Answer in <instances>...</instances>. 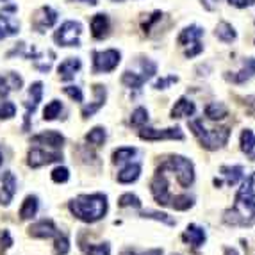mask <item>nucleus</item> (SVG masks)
Wrapping results in <instances>:
<instances>
[{"mask_svg":"<svg viewBox=\"0 0 255 255\" xmlns=\"http://www.w3.org/2000/svg\"><path fill=\"white\" fill-rule=\"evenodd\" d=\"M227 223L232 225H252L255 223V173L248 177L236 196V205L225 214Z\"/></svg>","mask_w":255,"mask_h":255,"instance_id":"f257e3e1","label":"nucleus"},{"mask_svg":"<svg viewBox=\"0 0 255 255\" xmlns=\"http://www.w3.org/2000/svg\"><path fill=\"white\" fill-rule=\"evenodd\" d=\"M70 211L75 218L86 223H95L102 220L107 213V196L102 193L95 195H81L70 202Z\"/></svg>","mask_w":255,"mask_h":255,"instance_id":"f03ea898","label":"nucleus"},{"mask_svg":"<svg viewBox=\"0 0 255 255\" xmlns=\"http://www.w3.org/2000/svg\"><path fill=\"white\" fill-rule=\"evenodd\" d=\"M152 195L153 198L157 200V204L168 205V207H173L177 211H186V209L193 207V198L187 195H171L170 193V184L166 180L164 171L157 170L155 173V179L152 180Z\"/></svg>","mask_w":255,"mask_h":255,"instance_id":"7ed1b4c3","label":"nucleus"},{"mask_svg":"<svg viewBox=\"0 0 255 255\" xmlns=\"http://www.w3.org/2000/svg\"><path fill=\"white\" fill-rule=\"evenodd\" d=\"M193 134L198 137V141L202 143V146H205L207 150H216L220 146H223L229 141L230 130L229 128H205L202 120H193L189 122Z\"/></svg>","mask_w":255,"mask_h":255,"instance_id":"20e7f679","label":"nucleus"},{"mask_svg":"<svg viewBox=\"0 0 255 255\" xmlns=\"http://www.w3.org/2000/svg\"><path fill=\"white\" fill-rule=\"evenodd\" d=\"M137 70H127V72L122 75V82H124L127 88L132 90H139L141 86L145 84L148 79H152L157 72V66L155 63L150 59H139L136 63Z\"/></svg>","mask_w":255,"mask_h":255,"instance_id":"39448f33","label":"nucleus"},{"mask_svg":"<svg viewBox=\"0 0 255 255\" xmlns=\"http://www.w3.org/2000/svg\"><path fill=\"white\" fill-rule=\"evenodd\" d=\"M161 168L175 173V177H177V180H179V184L182 187H189L195 182V168H193V162L186 157H180V155L170 157L166 162H162Z\"/></svg>","mask_w":255,"mask_h":255,"instance_id":"423d86ee","label":"nucleus"},{"mask_svg":"<svg viewBox=\"0 0 255 255\" xmlns=\"http://www.w3.org/2000/svg\"><path fill=\"white\" fill-rule=\"evenodd\" d=\"M202 36H204V29L198 25H191V27H186V29L180 32L179 36V45L180 47H186V57H195L198 55L204 47H202Z\"/></svg>","mask_w":255,"mask_h":255,"instance_id":"0eeeda50","label":"nucleus"},{"mask_svg":"<svg viewBox=\"0 0 255 255\" xmlns=\"http://www.w3.org/2000/svg\"><path fill=\"white\" fill-rule=\"evenodd\" d=\"M82 25L79 21H64L59 29L55 30L54 39L61 47H79L81 45Z\"/></svg>","mask_w":255,"mask_h":255,"instance_id":"6e6552de","label":"nucleus"},{"mask_svg":"<svg viewBox=\"0 0 255 255\" xmlns=\"http://www.w3.org/2000/svg\"><path fill=\"white\" fill-rule=\"evenodd\" d=\"M122 61V54L115 48L104 52H93V72L95 73H107L113 72Z\"/></svg>","mask_w":255,"mask_h":255,"instance_id":"1a4fd4ad","label":"nucleus"},{"mask_svg":"<svg viewBox=\"0 0 255 255\" xmlns=\"http://www.w3.org/2000/svg\"><path fill=\"white\" fill-rule=\"evenodd\" d=\"M63 159V153L57 150H45L43 146H36L29 152V166L30 168H39V166L50 164V162H59Z\"/></svg>","mask_w":255,"mask_h":255,"instance_id":"9d476101","label":"nucleus"},{"mask_svg":"<svg viewBox=\"0 0 255 255\" xmlns=\"http://www.w3.org/2000/svg\"><path fill=\"white\" fill-rule=\"evenodd\" d=\"M16 7L14 5H9L0 11V39L9 38V36H14L20 32V23L14 16H11L9 13H14Z\"/></svg>","mask_w":255,"mask_h":255,"instance_id":"9b49d317","label":"nucleus"},{"mask_svg":"<svg viewBox=\"0 0 255 255\" xmlns=\"http://www.w3.org/2000/svg\"><path fill=\"white\" fill-rule=\"evenodd\" d=\"M139 137L146 141H157V139H184V132L180 127H170V128H143L139 130Z\"/></svg>","mask_w":255,"mask_h":255,"instance_id":"f8f14e48","label":"nucleus"},{"mask_svg":"<svg viewBox=\"0 0 255 255\" xmlns=\"http://www.w3.org/2000/svg\"><path fill=\"white\" fill-rule=\"evenodd\" d=\"M55 21H57V13H55L52 7H41L38 9L34 13V18H32V27H34V30H38V32H45L47 29H50L52 25H54Z\"/></svg>","mask_w":255,"mask_h":255,"instance_id":"ddd939ff","label":"nucleus"},{"mask_svg":"<svg viewBox=\"0 0 255 255\" xmlns=\"http://www.w3.org/2000/svg\"><path fill=\"white\" fill-rule=\"evenodd\" d=\"M41 97H43V84L41 82H34V84L29 88V98H27V102H25V125H23L25 130L29 128L30 116L34 115L36 107L41 102Z\"/></svg>","mask_w":255,"mask_h":255,"instance_id":"4468645a","label":"nucleus"},{"mask_svg":"<svg viewBox=\"0 0 255 255\" xmlns=\"http://www.w3.org/2000/svg\"><path fill=\"white\" fill-rule=\"evenodd\" d=\"M29 234L32 238H39V239H50V238H55V236H59L61 232L57 230L55 223L52 220H41L34 225H30L29 229Z\"/></svg>","mask_w":255,"mask_h":255,"instance_id":"2eb2a0df","label":"nucleus"},{"mask_svg":"<svg viewBox=\"0 0 255 255\" xmlns=\"http://www.w3.org/2000/svg\"><path fill=\"white\" fill-rule=\"evenodd\" d=\"M32 143L43 146V148H47L48 146V148H52V150H59L64 143V137H63V134H59V132L47 130V132H41V134L32 137Z\"/></svg>","mask_w":255,"mask_h":255,"instance_id":"dca6fc26","label":"nucleus"},{"mask_svg":"<svg viewBox=\"0 0 255 255\" xmlns=\"http://www.w3.org/2000/svg\"><path fill=\"white\" fill-rule=\"evenodd\" d=\"M16 193V179L11 171H5L2 175V187H0V204L9 205Z\"/></svg>","mask_w":255,"mask_h":255,"instance_id":"f3484780","label":"nucleus"},{"mask_svg":"<svg viewBox=\"0 0 255 255\" xmlns=\"http://www.w3.org/2000/svg\"><path fill=\"white\" fill-rule=\"evenodd\" d=\"M93 93H95L93 104L82 107V116H84V118H90V116H93L95 113H97V111L104 106V102H106L107 91H106V88H104L102 84H95L93 86Z\"/></svg>","mask_w":255,"mask_h":255,"instance_id":"a211bd4d","label":"nucleus"},{"mask_svg":"<svg viewBox=\"0 0 255 255\" xmlns=\"http://www.w3.org/2000/svg\"><path fill=\"white\" fill-rule=\"evenodd\" d=\"M182 239L186 243H189L191 247L195 248H200L202 245L205 243V239H207V234H205V230L202 229V227L198 225H189L186 230H184V234H182Z\"/></svg>","mask_w":255,"mask_h":255,"instance_id":"6ab92c4d","label":"nucleus"},{"mask_svg":"<svg viewBox=\"0 0 255 255\" xmlns=\"http://www.w3.org/2000/svg\"><path fill=\"white\" fill-rule=\"evenodd\" d=\"M21 84H23L21 77L13 72L5 73V75H0V95H2V97H7L11 91L20 90Z\"/></svg>","mask_w":255,"mask_h":255,"instance_id":"aec40b11","label":"nucleus"},{"mask_svg":"<svg viewBox=\"0 0 255 255\" xmlns=\"http://www.w3.org/2000/svg\"><path fill=\"white\" fill-rule=\"evenodd\" d=\"M91 34L95 39H104L109 34V18L107 14L98 13L91 18Z\"/></svg>","mask_w":255,"mask_h":255,"instance_id":"412c9836","label":"nucleus"},{"mask_svg":"<svg viewBox=\"0 0 255 255\" xmlns=\"http://www.w3.org/2000/svg\"><path fill=\"white\" fill-rule=\"evenodd\" d=\"M254 75H255V57H250V59L245 61V66L238 73H232V75H225V77L229 81L236 82V84H243V82H247Z\"/></svg>","mask_w":255,"mask_h":255,"instance_id":"4be33fe9","label":"nucleus"},{"mask_svg":"<svg viewBox=\"0 0 255 255\" xmlns=\"http://www.w3.org/2000/svg\"><path fill=\"white\" fill-rule=\"evenodd\" d=\"M82 63L79 57H68L66 61H63V63L59 64V75L63 81H72L73 77H75V73L81 70Z\"/></svg>","mask_w":255,"mask_h":255,"instance_id":"5701e85b","label":"nucleus"},{"mask_svg":"<svg viewBox=\"0 0 255 255\" xmlns=\"http://www.w3.org/2000/svg\"><path fill=\"white\" fill-rule=\"evenodd\" d=\"M141 175V164L139 162H130L118 173V182L122 184H132L139 179Z\"/></svg>","mask_w":255,"mask_h":255,"instance_id":"b1692460","label":"nucleus"},{"mask_svg":"<svg viewBox=\"0 0 255 255\" xmlns=\"http://www.w3.org/2000/svg\"><path fill=\"white\" fill-rule=\"evenodd\" d=\"M195 104L191 100H187L186 97L179 98V102L175 104L173 109H171V118H184V116H193L195 115Z\"/></svg>","mask_w":255,"mask_h":255,"instance_id":"393cba45","label":"nucleus"},{"mask_svg":"<svg viewBox=\"0 0 255 255\" xmlns=\"http://www.w3.org/2000/svg\"><path fill=\"white\" fill-rule=\"evenodd\" d=\"M38 209H39V202H38V196L34 195H29L23 200L20 209V218L21 220H30V218H34L38 214Z\"/></svg>","mask_w":255,"mask_h":255,"instance_id":"a878e982","label":"nucleus"},{"mask_svg":"<svg viewBox=\"0 0 255 255\" xmlns=\"http://www.w3.org/2000/svg\"><path fill=\"white\" fill-rule=\"evenodd\" d=\"M241 150L252 161H255V134L250 128H245L241 134Z\"/></svg>","mask_w":255,"mask_h":255,"instance_id":"bb28decb","label":"nucleus"},{"mask_svg":"<svg viewBox=\"0 0 255 255\" xmlns=\"http://www.w3.org/2000/svg\"><path fill=\"white\" fill-rule=\"evenodd\" d=\"M216 38L221 39L223 43H232L236 38H238V34H236L234 27L230 25V23H227V21H221L220 25L216 27Z\"/></svg>","mask_w":255,"mask_h":255,"instance_id":"cd10ccee","label":"nucleus"},{"mask_svg":"<svg viewBox=\"0 0 255 255\" xmlns=\"http://www.w3.org/2000/svg\"><path fill=\"white\" fill-rule=\"evenodd\" d=\"M221 173H223V177L227 179L229 186H236V184L243 179L241 166H223V168H221Z\"/></svg>","mask_w":255,"mask_h":255,"instance_id":"c85d7f7f","label":"nucleus"},{"mask_svg":"<svg viewBox=\"0 0 255 255\" xmlns=\"http://www.w3.org/2000/svg\"><path fill=\"white\" fill-rule=\"evenodd\" d=\"M205 115L209 116V120H223L229 115V109L221 102H211L205 107Z\"/></svg>","mask_w":255,"mask_h":255,"instance_id":"c756f323","label":"nucleus"},{"mask_svg":"<svg viewBox=\"0 0 255 255\" xmlns=\"http://www.w3.org/2000/svg\"><path fill=\"white\" fill-rule=\"evenodd\" d=\"M81 248L86 255H111V247L107 243H98V245L81 243Z\"/></svg>","mask_w":255,"mask_h":255,"instance_id":"7c9ffc66","label":"nucleus"},{"mask_svg":"<svg viewBox=\"0 0 255 255\" xmlns=\"http://www.w3.org/2000/svg\"><path fill=\"white\" fill-rule=\"evenodd\" d=\"M137 153L136 148H132V146H124V148H118L115 150V153H113V161L118 164V162H125V161H130L134 155Z\"/></svg>","mask_w":255,"mask_h":255,"instance_id":"2f4dec72","label":"nucleus"},{"mask_svg":"<svg viewBox=\"0 0 255 255\" xmlns=\"http://www.w3.org/2000/svg\"><path fill=\"white\" fill-rule=\"evenodd\" d=\"M61 111H63V104L59 100H52L50 104H47L45 111H43V120H55L57 116L61 115Z\"/></svg>","mask_w":255,"mask_h":255,"instance_id":"473e14b6","label":"nucleus"},{"mask_svg":"<svg viewBox=\"0 0 255 255\" xmlns=\"http://www.w3.org/2000/svg\"><path fill=\"white\" fill-rule=\"evenodd\" d=\"M106 137H107L106 128H104V127H95L93 130H90V134L86 136V141H88V143H91V145H104Z\"/></svg>","mask_w":255,"mask_h":255,"instance_id":"72a5a7b5","label":"nucleus"},{"mask_svg":"<svg viewBox=\"0 0 255 255\" xmlns=\"http://www.w3.org/2000/svg\"><path fill=\"white\" fill-rule=\"evenodd\" d=\"M145 124H148V111L145 107H137L130 116V125L134 127H143Z\"/></svg>","mask_w":255,"mask_h":255,"instance_id":"f704fd0d","label":"nucleus"},{"mask_svg":"<svg viewBox=\"0 0 255 255\" xmlns=\"http://www.w3.org/2000/svg\"><path fill=\"white\" fill-rule=\"evenodd\" d=\"M54 250H55V255H66L70 252V239L64 234L55 236Z\"/></svg>","mask_w":255,"mask_h":255,"instance_id":"c9c22d12","label":"nucleus"},{"mask_svg":"<svg viewBox=\"0 0 255 255\" xmlns=\"http://www.w3.org/2000/svg\"><path fill=\"white\" fill-rule=\"evenodd\" d=\"M118 204H120V207H134V209L141 207V200L136 195H132V193H125V195L120 198Z\"/></svg>","mask_w":255,"mask_h":255,"instance_id":"e433bc0d","label":"nucleus"},{"mask_svg":"<svg viewBox=\"0 0 255 255\" xmlns=\"http://www.w3.org/2000/svg\"><path fill=\"white\" fill-rule=\"evenodd\" d=\"M141 216H143V218H153V220L162 221V223H166V225H175L173 218H170L168 214H164V213H155V211H143V213H141Z\"/></svg>","mask_w":255,"mask_h":255,"instance_id":"4c0bfd02","label":"nucleus"},{"mask_svg":"<svg viewBox=\"0 0 255 255\" xmlns=\"http://www.w3.org/2000/svg\"><path fill=\"white\" fill-rule=\"evenodd\" d=\"M70 179V171L68 168H64V166H59V168H55L54 171H52V180L57 184L61 182H66V180Z\"/></svg>","mask_w":255,"mask_h":255,"instance_id":"58836bf2","label":"nucleus"},{"mask_svg":"<svg viewBox=\"0 0 255 255\" xmlns=\"http://www.w3.org/2000/svg\"><path fill=\"white\" fill-rule=\"evenodd\" d=\"M14 113H16V107L11 102H0V120H7L13 118Z\"/></svg>","mask_w":255,"mask_h":255,"instance_id":"ea45409f","label":"nucleus"},{"mask_svg":"<svg viewBox=\"0 0 255 255\" xmlns=\"http://www.w3.org/2000/svg\"><path fill=\"white\" fill-rule=\"evenodd\" d=\"M120 255H162V250L161 248H153V250H136V248H127V250H124Z\"/></svg>","mask_w":255,"mask_h":255,"instance_id":"a19ab883","label":"nucleus"},{"mask_svg":"<svg viewBox=\"0 0 255 255\" xmlns=\"http://www.w3.org/2000/svg\"><path fill=\"white\" fill-rule=\"evenodd\" d=\"M64 93L68 95V97H72L75 102H82V100H84V95H82V90L79 86H66V88H64Z\"/></svg>","mask_w":255,"mask_h":255,"instance_id":"79ce46f5","label":"nucleus"},{"mask_svg":"<svg viewBox=\"0 0 255 255\" xmlns=\"http://www.w3.org/2000/svg\"><path fill=\"white\" fill-rule=\"evenodd\" d=\"M179 81V77H175V75H170V77H166V79H161V81H157L155 84H153V88L155 90H166L170 84H173V82Z\"/></svg>","mask_w":255,"mask_h":255,"instance_id":"37998d69","label":"nucleus"},{"mask_svg":"<svg viewBox=\"0 0 255 255\" xmlns=\"http://www.w3.org/2000/svg\"><path fill=\"white\" fill-rule=\"evenodd\" d=\"M229 4L230 5H234V7H250V5L255 4V0H229Z\"/></svg>","mask_w":255,"mask_h":255,"instance_id":"c03bdc74","label":"nucleus"},{"mask_svg":"<svg viewBox=\"0 0 255 255\" xmlns=\"http://www.w3.org/2000/svg\"><path fill=\"white\" fill-rule=\"evenodd\" d=\"M161 16H162V13H161V11H155V13H153L152 16H150L148 23H145V25H143V29H145V32H146V30H150V27H152L153 23H155V21H157V20H161Z\"/></svg>","mask_w":255,"mask_h":255,"instance_id":"a18cd8bd","label":"nucleus"},{"mask_svg":"<svg viewBox=\"0 0 255 255\" xmlns=\"http://www.w3.org/2000/svg\"><path fill=\"white\" fill-rule=\"evenodd\" d=\"M202 2H204V5L209 9V11H213V9L220 4V0H202Z\"/></svg>","mask_w":255,"mask_h":255,"instance_id":"49530a36","label":"nucleus"},{"mask_svg":"<svg viewBox=\"0 0 255 255\" xmlns=\"http://www.w3.org/2000/svg\"><path fill=\"white\" fill-rule=\"evenodd\" d=\"M70 2H73V0H70ZM75 2H86V4H90V5L98 4V0H75Z\"/></svg>","mask_w":255,"mask_h":255,"instance_id":"de8ad7c7","label":"nucleus"},{"mask_svg":"<svg viewBox=\"0 0 255 255\" xmlns=\"http://www.w3.org/2000/svg\"><path fill=\"white\" fill-rule=\"evenodd\" d=\"M225 255H239L238 250H234V248H225Z\"/></svg>","mask_w":255,"mask_h":255,"instance_id":"09e8293b","label":"nucleus"},{"mask_svg":"<svg viewBox=\"0 0 255 255\" xmlns=\"http://www.w3.org/2000/svg\"><path fill=\"white\" fill-rule=\"evenodd\" d=\"M0 164H2V152H0Z\"/></svg>","mask_w":255,"mask_h":255,"instance_id":"8fccbe9b","label":"nucleus"},{"mask_svg":"<svg viewBox=\"0 0 255 255\" xmlns=\"http://www.w3.org/2000/svg\"><path fill=\"white\" fill-rule=\"evenodd\" d=\"M0 2H4V0H0Z\"/></svg>","mask_w":255,"mask_h":255,"instance_id":"3c124183","label":"nucleus"},{"mask_svg":"<svg viewBox=\"0 0 255 255\" xmlns=\"http://www.w3.org/2000/svg\"><path fill=\"white\" fill-rule=\"evenodd\" d=\"M116 2H118V0H116Z\"/></svg>","mask_w":255,"mask_h":255,"instance_id":"603ef678","label":"nucleus"}]
</instances>
